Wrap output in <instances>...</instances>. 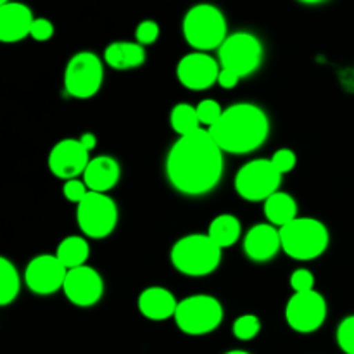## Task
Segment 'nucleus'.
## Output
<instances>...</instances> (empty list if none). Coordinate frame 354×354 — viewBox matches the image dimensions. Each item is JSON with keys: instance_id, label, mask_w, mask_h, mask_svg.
I'll list each match as a JSON object with an SVG mask.
<instances>
[{"instance_id": "f257e3e1", "label": "nucleus", "mask_w": 354, "mask_h": 354, "mask_svg": "<svg viewBox=\"0 0 354 354\" xmlns=\"http://www.w3.org/2000/svg\"><path fill=\"white\" fill-rule=\"evenodd\" d=\"M223 154L206 128L180 137L166 156V178L182 196H207L221 182L225 169Z\"/></svg>"}, {"instance_id": "f03ea898", "label": "nucleus", "mask_w": 354, "mask_h": 354, "mask_svg": "<svg viewBox=\"0 0 354 354\" xmlns=\"http://www.w3.org/2000/svg\"><path fill=\"white\" fill-rule=\"evenodd\" d=\"M209 133L227 154H251L268 140V114L256 104H234L223 111L220 121L209 128Z\"/></svg>"}, {"instance_id": "7ed1b4c3", "label": "nucleus", "mask_w": 354, "mask_h": 354, "mask_svg": "<svg viewBox=\"0 0 354 354\" xmlns=\"http://www.w3.org/2000/svg\"><path fill=\"white\" fill-rule=\"evenodd\" d=\"M221 251L207 234H190L173 244L169 259L178 273L185 277H207L216 272L221 263Z\"/></svg>"}, {"instance_id": "20e7f679", "label": "nucleus", "mask_w": 354, "mask_h": 354, "mask_svg": "<svg viewBox=\"0 0 354 354\" xmlns=\"http://www.w3.org/2000/svg\"><path fill=\"white\" fill-rule=\"evenodd\" d=\"M282 251L297 261H311L324 254L330 244V234L317 218H296L280 228Z\"/></svg>"}, {"instance_id": "39448f33", "label": "nucleus", "mask_w": 354, "mask_h": 354, "mask_svg": "<svg viewBox=\"0 0 354 354\" xmlns=\"http://www.w3.org/2000/svg\"><path fill=\"white\" fill-rule=\"evenodd\" d=\"M227 19L218 7L199 3L189 9L182 23L183 38L196 52H209L220 48L227 40Z\"/></svg>"}, {"instance_id": "423d86ee", "label": "nucleus", "mask_w": 354, "mask_h": 354, "mask_svg": "<svg viewBox=\"0 0 354 354\" xmlns=\"http://www.w3.org/2000/svg\"><path fill=\"white\" fill-rule=\"evenodd\" d=\"M223 317L225 310L220 299L207 294H196L180 301L175 324L185 335L201 337L216 330Z\"/></svg>"}, {"instance_id": "0eeeda50", "label": "nucleus", "mask_w": 354, "mask_h": 354, "mask_svg": "<svg viewBox=\"0 0 354 354\" xmlns=\"http://www.w3.org/2000/svg\"><path fill=\"white\" fill-rule=\"evenodd\" d=\"M263 44L256 35L237 31L228 35L223 45L218 48V61L221 69H228L242 80L258 71L263 62Z\"/></svg>"}, {"instance_id": "6e6552de", "label": "nucleus", "mask_w": 354, "mask_h": 354, "mask_svg": "<svg viewBox=\"0 0 354 354\" xmlns=\"http://www.w3.org/2000/svg\"><path fill=\"white\" fill-rule=\"evenodd\" d=\"M283 175L277 171L270 159H252L235 175L234 187L239 196L249 203H265L279 192Z\"/></svg>"}, {"instance_id": "1a4fd4ad", "label": "nucleus", "mask_w": 354, "mask_h": 354, "mask_svg": "<svg viewBox=\"0 0 354 354\" xmlns=\"http://www.w3.org/2000/svg\"><path fill=\"white\" fill-rule=\"evenodd\" d=\"M104 83V62L88 50L78 52L64 69V88L75 99H92Z\"/></svg>"}, {"instance_id": "9d476101", "label": "nucleus", "mask_w": 354, "mask_h": 354, "mask_svg": "<svg viewBox=\"0 0 354 354\" xmlns=\"http://www.w3.org/2000/svg\"><path fill=\"white\" fill-rule=\"evenodd\" d=\"M118 206L107 194L88 192L76 206V221L88 239H106L118 225Z\"/></svg>"}, {"instance_id": "9b49d317", "label": "nucleus", "mask_w": 354, "mask_h": 354, "mask_svg": "<svg viewBox=\"0 0 354 354\" xmlns=\"http://www.w3.org/2000/svg\"><path fill=\"white\" fill-rule=\"evenodd\" d=\"M327 320V301L318 290L294 294L286 306V322L297 334H313Z\"/></svg>"}, {"instance_id": "f8f14e48", "label": "nucleus", "mask_w": 354, "mask_h": 354, "mask_svg": "<svg viewBox=\"0 0 354 354\" xmlns=\"http://www.w3.org/2000/svg\"><path fill=\"white\" fill-rule=\"evenodd\" d=\"M68 268L55 254H40L28 263L24 283L37 296H50L64 287Z\"/></svg>"}, {"instance_id": "ddd939ff", "label": "nucleus", "mask_w": 354, "mask_h": 354, "mask_svg": "<svg viewBox=\"0 0 354 354\" xmlns=\"http://www.w3.org/2000/svg\"><path fill=\"white\" fill-rule=\"evenodd\" d=\"M221 66L218 59L206 52H190L176 64V78L185 88L203 92L218 83Z\"/></svg>"}, {"instance_id": "4468645a", "label": "nucleus", "mask_w": 354, "mask_h": 354, "mask_svg": "<svg viewBox=\"0 0 354 354\" xmlns=\"http://www.w3.org/2000/svg\"><path fill=\"white\" fill-rule=\"evenodd\" d=\"M90 162V152L82 145L80 138H62L48 154V169L55 178L64 182L83 176Z\"/></svg>"}, {"instance_id": "2eb2a0df", "label": "nucleus", "mask_w": 354, "mask_h": 354, "mask_svg": "<svg viewBox=\"0 0 354 354\" xmlns=\"http://www.w3.org/2000/svg\"><path fill=\"white\" fill-rule=\"evenodd\" d=\"M66 299L78 308H92L102 299L104 280L92 266L85 265L69 270L62 287Z\"/></svg>"}, {"instance_id": "dca6fc26", "label": "nucleus", "mask_w": 354, "mask_h": 354, "mask_svg": "<svg viewBox=\"0 0 354 354\" xmlns=\"http://www.w3.org/2000/svg\"><path fill=\"white\" fill-rule=\"evenodd\" d=\"M282 251L280 230L270 223H258L249 228L244 237V254L254 263H266Z\"/></svg>"}, {"instance_id": "f3484780", "label": "nucleus", "mask_w": 354, "mask_h": 354, "mask_svg": "<svg viewBox=\"0 0 354 354\" xmlns=\"http://www.w3.org/2000/svg\"><path fill=\"white\" fill-rule=\"evenodd\" d=\"M33 12L19 2L0 3V40L3 44H16L30 37L33 26Z\"/></svg>"}, {"instance_id": "a211bd4d", "label": "nucleus", "mask_w": 354, "mask_h": 354, "mask_svg": "<svg viewBox=\"0 0 354 354\" xmlns=\"http://www.w3.org/2000/svg\"><path fill=\"white\" fill-rule=\"evenodd\" d=\"M138 311L142 317L151 322H165L169 318H175L178 310V301L173 296V292L166 287L152 286L140 292L137 301Z\"/></svg>"}, {"instance_id": "6ab92c4d", "label": "nucleus", "mask_w": 354, "mask_h": 354, "mask_svg": "<svg viewBox=\"0 0 354 354\" xmlns=\"http://www.w3.org/2000/svg\"><path fill=\"white\" fill-rule=\"evenodd\" d=\"M121 178V166L113 156H97L90 159L85 173H83V182L88 187L90 192L106 194L118 185Z\"/></svg>"}, {"instance_id": "aec40b11", "label": "nucleus", "mask_w": 354, "mask_h": 354, "mask_svg": "<svg viewBox=\"0 0 354 354\" xmlns=\"http://www.w3.org/2000/svg\"><path fill=\"white\" fill-rule=\"evenodd\" d=\"M147 59L145 47L137 41H113L104 50V62L116 71H130L144 66Z\"/></svg>"}, {"instance_id": "412c9836", "label": "nucleus", "mask_w": 354, "mask_h": 354, "mask_svg": "<svg viewBox=\"0 0 354 354\" xmlns=\"http://www.w3.org/2000/svg\"><path fill=\"white\" fill-rule=\"evenodd\" d=\"M263 211H265L266 221L279 228V230L289 225L290 221L296 220V218H299L297 216L296 199L290 194L280 192V190L265 201Z\"/></svg>"}, {"instance_id": "4be33fe9", "label": "nucleus", "mask_w": 354, "mask_h": 354, "mask_svg": "<svg viewBox=\"0 0 354 354\" xmlns=\"http://www.w3.org/2000/svg\"><path fill=\"white\" fill-rule=\"evenodd\" d=\"M55 256H57L59 261H61L69 272V270H75L86 265V261H88L90 258V245L85 237L69 235V237L62 239V241L59 242L57 249H55Z\"/></svg>"}, {"instance_id": "5701e85b", "label": "nucleus", "mask_w": 354, "mask_h": 354, "mask_svg": "<svg viewBox=\"0 0 354 354\" xmlns=\"http://www.w3.org/2000/svg\"><path fill=\"white\" fill-rule=\"evenodd\" d=\"M207 235H209L211 241H213L218 248L227 249L230 248V245H234L235 242L241 239L242 225L241 221H239V218L234 216V214H218V216L213 218V221L209 223Z\"/></svg>"}, {"instance_id": "b1692460", "label": "nucleus", "mask_w": 354, "mask_h": 354, "mask_svg": "<svg viewBox=\"0 0 354 354\" xmlns=\"http://www.w3.org/2000/svg\"><path fill=\"white\" fill-rule=\"evenodd\" d=\"M169 124L178 137H187V135L203 130L196 107L187 102H180L173 107L169 114Z\"/></svg>"}, {"instance_id": "393cba45", "label": "nucleus", "mask_w": 354, "mask_h": 354, "mask_svg": "<svg viewBox=\"0 0 354 354\" xmlns=\"http://www.w3.org/2000/svg\"><path fill=\"white\" fill-rule=\"evenodd\" d=\"M21 290V277L12 261L0 258V306H9Z\"/></svg>"}, {"instance_id": "a878e982", "label": "nucleus", "mask_w": 354, "mask_h": 354, "mask_svg": "<svg viewBox=\"0 0 354 354\" xmlns=\"http://www.w3.org/2000/svg\"><path fill=\"white\" fill-rule=\"evenodd\" d=\"M259 330H261V320L252 313L241 315V317L234 322V327H232L234 337L242 342L252 341L254 337H258Z\"/></svg>"}, {"instance_id": "bb28decb", "label": "nucleus", "mask_w": 354, "mask_h": 354, "mask_svg": "<svg viewBox=\"0 0 354 354\" xmlns=\"http://www.w3.org/2000/svg\"><path fill=\"white\" fill-rule=\"evenodd\" d=\"M196 111H197V118H199L203 128L209 130L213 124H216L218 121H220L221 114H223L225 109L220 106V102H218V100L204 99L197 104Z\"/></svg>"}, {"instance_id": "cd10ccee", "label": "nucleus", "mask_w": 354, "mask_h": 354, "mask_svg": "<svg viewBox=\"0 0 354 354\" xmlns=\"http://www.w3.org/2000/svg\"><path fill=\"white\" fill-rule=\"evenodd\" d=\"M337 344L342 353L354 354V315L346 317L337 327Z\"/></svg>"}, {"instance_id": "c85d7f7f", "label": "nucleus", "mask_w": 354, "mask_h": 354, "mask_svg": "<svg viewBox=\"0 0 354 354\" xmlns=\"http://www.w3.org/2000/svg\"><path fill=\"white\" fill-rule=\"evenodd\" d=\"M159 33H161L159 24L152 19H145L137 24V30H135V41L140 44L142 47H145V45H152L158 41Z\"/></svg>"}, {"instance_id": "c756f323", "label": "nucleus", "mask_w": 354, "mask_h": 354, "mask_svg": "<svg viewBox=\"0 0 354 354\" xmlns=\"http://www.w3.org/2000/svg\"><path fill=\"white\" fill-rule=\"evenodd\" d=\"M289 283L294 294L311 292V290H315V275L308 268H297L290 273Z\"/></svg>"}, {"instance_id": "7c9ffc66", "label": "nucleus", "mask_w": 354, "mask_h": 354, "mask_svg": "<svg viewBox=\"0 0 354 354\" xmlns=\"http://www.w3.org/2000/svg\"><path fill=\"white\" fill-rule=\"evenodd\" d=\"M270 161L273 162V166H275L277 171H279L280 175H287V173H290L294 168H296L297 156L292 149L283 147V149H279V151L270 158Z\"/></svg>"}, {"instance_id": "2f4dec72", "label": "nucleus", "mask_w": 354, "mask_h": 354, "mask_svg": "<svg viewBox=\"0 0 354 354\" xmlns=\"http://www.w3.org/2000/svg\"><path fill=\"white\" fill-rule=\"evenodd\" d=\"M88 192L90 190L85 185V182L78 178L64 182V185H62V196H64V199L69 201V203H75L76 206L88 196Z\"/></svg>"}, {"instance_id": "473e14b6", "label": "nucleus", "mask_w": 354, "mask_h": 354, "mask_svg": "<svg viewBox=\"0 0 354 354\" xmlns=\"http://www.w3.org/2000/svg\"><path fill=\"white\" fill-rule=\"evenodd\" d=\"M54 31L55 28L52 21L45 19V17H35L30 37L37 41H47L54 37Z\"/></svg>"}, {"instance_id": "72a5a7b5", "label": "nucleus", "mask_w": 354, "mask_h": 354, "mask_svg": "<svg viewBox=\"0 0 354 354\" xmlns=\"http://www.w3.org/2000/svg\"><path fill=\"white\" fill-rule=\"evenodd\" d=\"M239 82H241V78L235 73L228 71V69H221L220 76H218V85L225 90L235 88L239 85Z\"/></svg>"}, {"instance_id": "f704fd0d", "label": "nucleus", "mask_w": 354, "mask_h": 354, "mask_svg": "<svg viewBox=\"0 0 354 354\" xmlns=\"http://www.w3.org/2000/svg\"><path fill=\"white\" fill-rule=\"evenodd\" d=\"M80 142H82V145L86 149V151L92 152L93 149L97 147V135L92 133V131H85V133L80 137Z\"/></svg>"}, {"instance_id": "c9c22d12", "label": "nucleus", "mask_w": 354, "mask_h": 354, "mask_svg": "<svg viewBox=\"0 0 354 354\" xmlns=\"http://www.w3.org/2000/svg\"><path fill=\"white\" fill-rule=\"evenodd\" d=\"M225 354H251V353L242 351V349H234V351H228V353H225Z\"/></svg>"}]
</instances>
